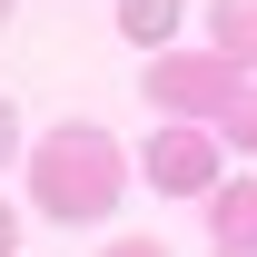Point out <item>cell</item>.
I'll return each mask as SVG.
<instances>
[{
	"instance_id": "obj_1",
	"label": "cell",
	"mask_w": 257,
	"mask_h": 257,
	"mask_svg": "<svg viewBox=\"0 0 257 257\" xmlns=\"http://www.w3.org/2000/svg\"><path fill=\"white\" fill-rule=\"evenodd\" d=\"M119 198H128V159H119V139H109V128L60 119V128L30 149V208H40V218L89 227V218H109Z\"/></svg>"
},
{
	"instance_id": "obj_2",
	"label": "cell",
	"mask_w": 257,
	"mask_h": 257,
	"mask_svg": "<svg viewBox=\"0 0 257 257\" xmlns=\"http://www.w3.org/2000/svg\"><path fill=\"white\" fill-rule=\"evenodd\" d=\"M139 89H149L159 119H227V99L247 89V69L208 40V50H159V60L139 69Z\"/></svg>"
},
{
	"instance_id": "obj_3",
	"label": "cell",
	"mask_w": 257,
	"mask_h": 257,
	"mask_svg": "<svg viewBox=\"0 0 257 257\" xmlns=\"http://www.w3.org/2000/svg\"><path fill=\"white\" fill-rule=\"evenodd\" d=\"M139 178H149L159 198H208L227 178V168H218V119H168V128H149Z\"/></svg>"
},
{
	"instance_id": "obj_4",
	"label": "cell",
	"mask_w": 257,
	"mask_h": 257,
	"mask_svg": "<svg viewBox=\"0 0 257 257\" xmlns=\"http://www.w3.org/2000/svg\"><path fill=\"white\" fill-rule=\"evenodd\" d=\"M208 237H218V257L257 247V178H218L208 188Z\"/></svg>"
},
{
	"instance_id": "obj_5",
	"label": "cell",
	"mask_w": 257,
	"mask_h": 257,
	"mask_svg": "<svg viewBox=\"0 0 257 257\" xmlns=\"http://www.w3.org/2000/svg\"><path fill=\"white\" fill-rule=\"evenodd\" d=\"M178 20H188V0H119V40L139 50H178Z\"/></svg>"
},
{
	"instance_id": "obj_6",
	"label": "cell",
	"mask_w": 257,
	"mask_h": 257,
	"mask_svg": "<svg viewBox=\"0 0 257 257\" xmlns=\"http://www.w3.org/2000/svg\"><path fill=\"white\" fill-rule=\"evenodd\" d=\"M208 40L237 69H257V0H208Z\"/></svg>"
},
{
	"instance_id": "obj_7",
	"label": "cell",
	"mask_w": 257,
	"mask_h": 257,
	"mask_svg": "<svg viewBox=\"0 0 257 257\" xmlns=\"http://www.w3.org/2000/svg\"><path fill=\"white\" fill-rule=\"evenodd\" d=\"M218 139H227V149H247V159H257V79H247V89H237V99H227V119H218Z\"/></svg>"
},
{
	"instance_id": "obj_8",
	"label": "cell",
	"mask_w": 257,
	"mask_h": 257,
	"mask_svg": "<svg viewBox=\"0 0 257 257\" xmlns=\"http://www.w3.org/2000/svg\"><path fill=\"white\" fill-rule=\"evenodd\" d=\"M99 257H168V247H159V237H109Z\"/></svg>"
},
{
	"instance_id": "obj_9",
	"label": "cell",
	"mask_w": 257,
	"mask_h": 257,
	"mask_svg": "<svg viewBox=\"0 0 257 257\" xmlns=\"http://www.w3.org/2000/svg\"><path fill=\"white\" fill-rule=\"evenodd\" d=\"M0 257H20V208L0 198Z\"/></svg>"
},
{
	"instance_id": "obj_10",
	"label": "cell",
	"mask_w": 257,
	"mask_h": 257,
	"mask_svg": "<svg viewBox=\"0 0 257 257\" xmlns=\"http://www.w3.org/2000/svg\"><path fill=\"white\" fill-rule=\"evenodd\" d=\"M10 139H20V109L0 99V168H10Z\"/></svg>"
},
{
	"instance_id": "obj_11",
	"label": "cell",
	"mask_w": 257,
	"mask_h": 257,
	"mask_svg": "<svg viewBox=\"0 0 257 257\" xmlns=\"http://www.w3.org/2000/svg\"><path fill=\"white\" fill-rule=\"evenodd\" d=\"M0 30H10V0H0Z\"/></svg>"
},
{
	"instance_id": "obj_12",
	"label": "cell",
	"mask_w": 257,
	"mask_h": 257,
	"mask_svg": "<svg viewBox=\"0 0 257 257\" xmlns=\"http://www.w3.org/2000/svg\"><path fill=\"white\" fill-rule=\"evenodd\" d=\"M227 257H257V247H227Z\"/></svg>"
}]
</instances>
